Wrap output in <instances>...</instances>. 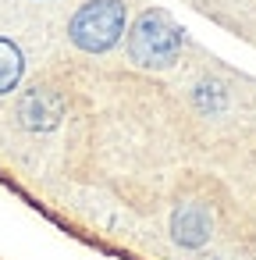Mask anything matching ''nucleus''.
Masks as SVG:
<instances>
[{
  "instance_id": "2",
  "label": "nucleus",
  "mask_w": 256,
  "mask_h": 260,
  "mask_svg": "<svg viewBox=\"0 0 256 260\" xmlns=\"http://www.w3.org/2000/svg\"><path fill=\"white\" fill-rule=\"evenodd\" d=\"M178 50H181V32L164 11H146L128 36V54L142 68H171L178 61Z\"/></svg>"
},
{
  "instance_id": "3",
  "label": "nucleus",
  "mask_w": 256,
  "mask_h": 260,
  "mask_svg": "<svg viewBox=\"0 0 256 260\" xmlns=\"http://www.w3.org/2000/svg\"><path fill=\"white\" fill-rule=\"evenodd\" d=\"M174 239L185 246H203L210 239V214L199 203H189L174 214Z\"/></svg>"
},
{
  "instance_id": "1",
  "label": "nucleus",
  "mask_w": 256,
  "mask_h": 260,
  "mask_svg": "<svg viewBox=\"0 0 256 260\" xmlns=\"http://www.w3.org/2000/svg\"><path fill=\"white\" fill-rule=\"evenodd\" d=\"M125 4L121 0H86V4L75 11L71 25H68V36L79 50L86 54H103L111 50L121 32H125Z\"/></svg>"
},
{
  "instance_id": "5",
  "label": "nucleus",
  "mask_w": 256,
  "mask_h": 260,
  "mask_svg": "<svg viewBox=\"0 0 256 260\" xmlns=\"http://www.w3.org/2000/svg\"><path fill=\"white\" fill-rule=\"evenodd\" d=\"M22 72H25L22 50H18L11 40H0V96H4V93H11V89L18 86Z\"/></svg>"
},
{
  "instance_id": "4",
  "label": "nucleus",
  "mask_w": 256,
  "mask_h": 260,
  "mask_svg": "<svg viewBox=\"0 0 256 260\" xmlns=\"http://www.w3.org/2000/svg\"><path fill=\"white\" fill-rule=\"evenodd\" d=\"M22 118H25V125H32V128H50V125L61 118V104H57L54 93L36 89V93H29V96L22 100Z\"/></svg>"
}]
</instances>
